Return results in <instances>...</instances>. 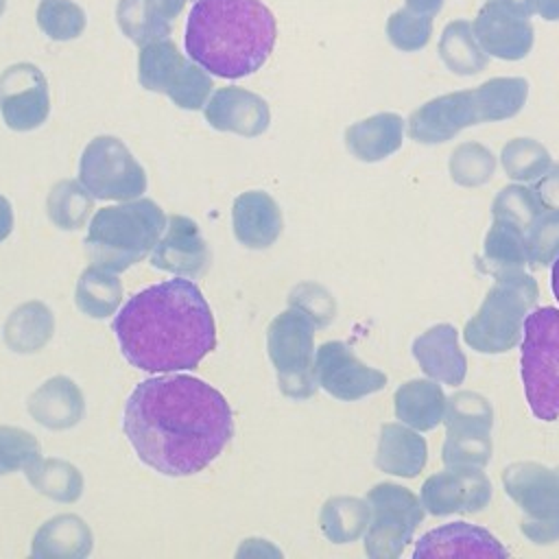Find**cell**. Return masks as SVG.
Instances as JSON below:
<instances>
[{
    "label": "cell",
    "instance_id": "obj_1",
    "mask_svg": "<svg viewBox=\"0 0 559 559\" xmlns=\"http://www.w3.org/2000/svg\"><path fill=\"white\" fill-rule=\"evenodd\" d=\"M135 454L164 476L205 469L234 435L227 400L194 376L142 380L129 395L122 419Z\"/></svg>",
    "mask_w": 559,
    "mask_h": 559
},
{
    "label": "cell",
    "instance_id": "obj_2",
    "mask_svg": "<svg viewBox=\"0 0 559 559\" xmlns=\"http://www.w3.org/2000/svg\"><path fill=\"white\" fill-rule=\"evenodd\" d=\"M111 330L124 358L148 373L197 369L216 347L212 310L199 286L183 277L135 293Z\"/></svg>",
    "mask_w": 559,
    "mask_h": 559
},
{
    "label": "cell",
    "instance_id": "obj_3",
    "mask_svg": "<svg viewBox=\"0 0 559 559\" xmlns=\"http://www.w3.org/2000/svg\"><path fill=\"white\" fill-rule=\"evenodd\" d=\"M275 35V15L260 0H197L188 13L183 48L207 72L240 79L269 59Z\"/></svg>",
    "mask_w": 559,
    "mask_h": 559
},
{
    "label": "cell",
    "instance_id": "obj_4",
    "mask_svg": "<svg viewBox=\"0 0 559 559\" xmlns=\"http://www.w3.org/2000/svg\"><path fill=\"white\" fill-rule=\"evenodd\" d=\"M166 227L162 207L151 199L100 207L85 238V251L96 266L120 273L144 260Z\"/></svg>",
    "mask_w": 559,
    "mask_h": 559
},
{
    "label": "cell",
    "instance_id": "obj_5",
    "mask_svg": "<svg viewBox=\"0 0 559 559\" xmlns=\"http://www.w3.org/2000/svg\"><path fill=\"white\" fill-rule=\"evenodd\" d=\"M539 297L537 282L524 271L496 277L478 312L465 323V343L480 354H502L524 334V321Z\"/></svg>",
    "mask_w": 559,
    "mask_h": 559
},
{
    "label": "cell",
    "instance_id": "obj_6",
    "mask_svg": "<svg viewBox=\"0 0 559 559\" xmlns=\"http://www.w3.org/2000/svg\"><path fill=\"white\" fill-rule=\"evenodd\" d=\"M522 382L533 415L559 419V310L535 308L524 321Z\"/></svg>",
    "mask_w": 559,
    "mask_h": 559
},
{
    "label": "cell",
    "instance_id": "obj_7",
    "mask_svg": "<svg viewBox=\"0 0 559 559\" xmlns=\"http://www.w3.org/2000/svg\"><path fill=\"white\" fill-rule=\"evenodd\" d=\"M314 319L308 310L293 306L277 314L266 334L271 362L280 389L293 400L310 397L317 391L314 373Z\"/></svg>",
    "mask_w": 559,
    "mask_h": 559
},
{
    "label": "cell",
    "instance_id": "obj_8",
    "mask_svg": "<svg viewBox=\"0 0 559 559\" xmlns=\"http://www.w3.org/2000/svg\"><path fill=\"white\" fill-rule=\"evenodd\" d=\"M138 79L144 90L168 94L181 109H201L214 87L207 70L186 59L168 37L140 46Z\"/></svg>",
    "mask_w": 559,
    "mask_h": 559
},
{
    "label": "cell",
    "instance_id": "obj_9",
    "mask_svg": "<svg viewBox=\"0 0 559 559\" xmlns=\"http://www.w3.org/2000/svg\"><path fill=\"white\" fill-rule=\"evenodd\" d=\"M504 491L522 509V533L535 544L559 539V465L513 463L502 472Z\"/></svg>",
    "mask_w": 559,
    "mask_h": 559
},
{
    "label": "cell",
    "instance_id": "obj_10",
    "mask_svg": "<svg viewBox=\"0 0 559 559\" xmlns=\"http://www.w3.org/2000/svg\"><path fill=\"white\" fill-rule=\"evenodd\" d=\"M367 502L371 518L365 535V552L371 559L400 557L424 520L421 500L402 485L380 483L369 489Z\"/></svg>",
    "mask_w": 559,
    "mask_h": 559
},
{
    "label": "cell",
    "instance_id": "obj_11",
    "mask_svg": "<svg viewBox=\"0 0 559 559\" xmlns=\"http://www.w3.org/2000/svg\"><path fill=\"white\" fill-rule=\"evenodd\" d=\"M79 181L96 199L131 201L146 190V173L114 135L94 138L79 164Z\"/></svg>",
    "mask_w": 559,
    "mask_h": 559
},
{
    "label": "cell",
    "instance_id": "obj_12",
    "mask_svg": "<svg viewBox=\"0 0 559 559\" xmlns=\"http://www.w3.org/2000/svg\"><path fill=\"white\" fill-rule=\"evenodd\" d=\"M445 443L441 459L448 467H485L491 459V404L472 391L448 400Z\"/></svg>",
    "mask_w": 559,
    "mask_h": 559
},
{
    "label": "cell",
    "instance_id": "obj_13",
    "mask_svg": "<svg viewBox=\"0 0 559 559\" xmlns=\"http://www.w3.org/2000/svg\"><path fill=\"white\" fill-rule=\"evenodd\" d=\"M480 122H493L483 85L443 94L415 109L408 118V135L421 144H437Z\"/></svg>",
    "mask_w": 559,
    "mask_h": 559
},
{
    "label": "cell",
    "instance_id": "obj_14",
    "mask_svg": "<svg viewBox=\"0 0 559 559\" xmlns=\"http://www.w3.org/2000/svg\"><path fill=\"white\" fill-rule=\"evenodd\" d=\"M528 11L511 0H489L476 15L472 28L480 48L498 59L518 61L533 48V24Z\"/></svg>",
    "mask_w": 559,
    "mask_h": 559
},
{
    "label": "cell",
    "instance_id": "obj_15",
    "mask_svg": "<svg viewBox=\"0 0 559 559\" xmlns=\"http://www.w3.org/2000/svg\"><path fill=\"white\" fill-rule=\"evenodd\" d=\"M50 109L48 83L33 63H15L0 74V111L13 131L37 129Z\"/></svg>",
    "mask_w": 559,
    "mask_h": 559
},
{
    "label": "cell",
    "instance_id": "obj_16",
    "mask_svg": "<svg viewBox=\"0 0 559 559\" xmlns=\"http://www.w3.org/2000/svg\"><path fill=\"white\" fill-rule=\"evenodd\" d=\"M317 382L336 400L354 402L384 389L386 376L360 362L341 341H328L314 356Z\"/></svg>",
    "mask_w": 559,
    "mask_h": 559
},
{
    "label": "cell",
    "instance_id": "obj_17",
    "mask_svg": "<svg viewBox=\"0 0 559 559\" xmlns=\"http://www.w3.org/2000/svg\"><path fill=\"white\" fill-rule=\"evenodd\" d=\"M491 500V483L483 467H448L421 485V504L432 515L478 513Z\"/></svg>",
    "mask_w": 559,
    "mask_h": 559
},
{
    "label": "cell",
    "instance_id": "obj_18",
    "mask_svg": "<svg viewBox=\"0 0 559 559\" xmlns=\"http://www.w3.org/2000/svg\"><path fill=\"white\" fill-rule=\"evenodd\" d=\"M210 262V249L188 216H170L166 234L157 240L151 253V264L162 271L194 277L205 271Z\"/></svg>",
    "mask_w": 559,
    "mask_h": 559
},
{
    "label": "cell",
    "instance_id": "obj_19",
    "mask_svg": "<svg viewBox=\"0 0 559 559\" xmlns=\"http://www.w3.org/2000/svg\"><path fill=\"white\" fill-rule=\"evenodd\" d=\"M205 120L218 131L255 138L271 122L269 105L262 96L242 87H221L205 103Z\"/></svg>",
    "mask_w": 559,
    "mask_h": 559
},
{
    "label": "cell",
    "instance_id": "obj_20",
    "mask_svg": "<svg viewBox=\"0 0 559 559\" xmlns=\"http://www.w3.org/2000/svg\"><path fill=\"white\" fill-rule=\"evenodd\" d=\"M509 552L507 548L485 528L467 524V522H452L439 528L428 531L415 544L413 557H489V559H504Z\"/></svg>",
    "mask_w": 559,
    "mask_h": 559
},
{
    "label": "cell",
    "instance_id": "obj_21",
    "mask_svg": "<svg viewBox=\"0 0 559 559\" xmlns=\"http://www.w3.org/2000/svg\"><path fill=\"white\" fill-rule=\"evenodd\" d=\"M413 356L421 371L443 384H461L467 373V358L459 347V332L450 323L426 330L413 343Z\"/></svg>",
    "mask_w": 559,
    "mask_h": 559
},
{
    "label": "cell",
    "instance_id": "obj_22",
    "mask_svg": "<svg viewBox=\"0 0 559 559\" xmlns=\"http://www.w3.org/2000/svg\"><path fill=\"white\" fill-rule=\"evenodd\" d=\"M231 223L240 245L249 249H266L282 231V212L271 194L249 190L234 201Z\"/></svg>",
    "mask_w": 559,
    "mask_h": 559
},
{
    "label": "cell",
    "instance_id": "obj_23",
    "mask_svg": "<svg viewBox=\"0 0 559 559\" xmlns=\"http://www.w3.org/2000/svg\"><path fill=\"white\" fill-rule=\"evenodd\" d=\"M186 2L188 0H120L116 20L131 41L144 46L170 35Z\"/></svg>",
    "mask_w": 559,
    "mask_h": 559
},
{
    "label": "cell",
    "instance_id": "obj_24",
    "mask_svg": "<svg viewBox=\"0 0 559 559\" xmlns=\"http://www.w3.org/2000/svg\"><path fill=\"white\" fill-rule=\"evenodd\" d=\"M428 456V445L424 437L404 424H384L380 430L376 465L393 476L415 478Z\"/></svg>",
    "mask_w": 559,
    "mask_h": 559
},
{
    "label": "cell",
    "instance_id": "obj_25",
    "mask_svg": "<svg viewBox=\"0 0 559 559\" xmlns=\"http://www.w3.org/2000/svg\"><path fill=\"white\" fill-rule=\"evenodd\" d=\"M404 140V120L397 114H376L345 131V144L360 162H380L395 153Z\"/></svg>",
    "mask_w": 559,
    "mask_h": 559
},
{
    "label": "cell",
    "instance_id": "obj_26",
    "mask_svg": "<svg viewBox=\"0 0 559 559\" xmlns=\"http://www.w3.org/2000/svg\"><path fill=\"white\" fill-rule=\"evenodd\" d=\"M480 262L493 277L522 271V266L528 262V229L509 218L493 216V223L485 236Z\"/></svg>",
    "mask_w": 559,
    "mask_h": 559
},
{
    "label": "cell",
    "instance_id": "obj_27",
    "mask_svg": "<svg viewBox=\"0 0 559 559\" xmlns=\"http://www.w3.org/2000/svg\"><path fill=\"white\" fill-rule=\"evenodd\" d=\"M395 415L415 430L437 428L448 408V397L432 380H408L395 391Z\"/></svg>",
    "mask_w": 559,
    "mask_h": 559
},
{
    "label": "cell",
    "instance_id": "obj_28",
    "mask_svg": "<svg viewBox=\"0 0 559 559\" xmlns=\"http://www.w3.org/2000/svg\"><path fill=\"white\" fill-rule=\"evenodd\" d=\"M92 544V535L83 520L74 515H61L50 520L39 528L33 557H66V555H87Z\"/></svg>",
    "mask_w": 559,
    "mask_h": 559
},
{
    "label": "cell",
    "instance_id": "obj_29",
    "mask_svg": "<svg viewBox=\"0 0 559 559\" xmlns=\"http://www.w3.org/2000/svg\"><path fill=\"white\" fill-rule=\"evenodd\" d=\"M483 52L485 50L476 41L474 28L469 22L456 20L443 28V35L439 41V55L448 66V70H452L454 74H463V76L478 74L487 63V57Z\"/></svg>",
    "mask_w": 559,
    "mask_h": 559
},
{
    "label": "cell",
    "instance_id": "obj_30",
    "mask_svg": "<svg viewBox=\"0 0 559 559\" xmlns=\"http://www.w3.org/2000/svg\"><path fill=\"white\" fill-rule=\"evenodd\" d=\"M120 299L122 284L111 271L96 264L83 271L76 284V306L81 312L94 319H105L118 308Z\"/></svg>",
    "mask_w": 559,
    "mask_h": 559
},
{
    "label": "cell",
    "instance_id": "obj_31",
    "mask_svg": "<svg viewBox=\"0 0 559 559\" xmlns=\"http://www.w3.org/2000/svg\"><path fill=\"white\" fill-rule=\"evenodd\" d=\"M371 509L360 498H332L321 509V531L334 544L354 542L369 524Z\"/></svg>",
    "mask_w": 559,
    "mask_h": 559
},
{
    "label": "cell",
    "instance_id": "obj_32",
    "mask_svg": "<svg viewBox=\"0 0 559 559\" xmlns=\"http://www.w3.org/2000/svg\"><path fill=\"white\" fill-rule=\"evenodd\" d=\"M37 26L55 41H70L85 31V11L72 0H41Z\"/></svg>",
    "mask_w": 559,
    "mask_h": 559
},
{
    "label": "cell",
    "instance_id": "obj_33",
    "mask_svg": "<svg viewBox=\"0 0 559 559\" xmlns=\"http://www.w3.org/2000/svg\"><path fill=\"white\" fill-rule=\"evenodd\" d=\"M502 166L511 179L533 181L550 170V155L539 142L515 138L502 148Z\"/></svg>",
    "mask_w": 559,
    "mask_h": 559
},
{
    "label": "cell",
    "instance_id": "obj_34",
    "mask_svg": "<svg viewBox=\"0 0 559 559\" xmlns=\"http://www.w3.org/2000/svg\"><path fill=\"white\" fill-rule=\"evenodd\" d=\"M386 35L397 50L415 52L424 48L432 35V15L415 11L406 4L389 17Z\"/></svg>",
    "mask_w": 559,
    "mask_h": 559
},
{
    "label": "cell",
    "instance_id": "obj_35",
    "mask_svg": "<svg viewBox=\"0 0 559 559\" xmlns=\"http://www.w3.org/2000/svg\"><path fill=\"white\" fill-rule=\"evenodd\" d=\"M92 210V197L76 181H61L48 197V214L63 229H76L83 225Z\"/></svg>",
    "mask_w": 559,
    "mask_h": 559
},
{
    "label": "cell",
    "instance_id": "obj_36",
    "mask_svg": "<svg viewBox=\"0 0 559 559\" xmlns=\"http://www.w3.org/2000/svg\"><path fill=\"white\" fill-rule=\"evenodd\" d=\"M546 210L544 201L535 192V188H524V186H507L498 192L491 205V216H502L509 218L524 229L531 231L535 218Z\"/></svg>",
    "mask_w": 559,
    "mask_h": 559
},
{
    "label": "cell",
    "instance_id": "obj_37",
    "mask_svg": "<svg viewBox=\"0 0 559 559\" xmlns=\"http://www.w3.org/2000/svg\"><path fill=\"white\" fill-rule=\"evenodd\" d=\"M496 168L493 155L480 144H461L450 157L452 179L461 186H480L491 179Z\"/></svg>",
    "mask_w": 559,
    "mask_h": 559
},
{
    "label": "cell",
    "instance_id": "obj_38",
    "mask_svg": "<svg viewBox=\"0 0 559 559\" xmlns=\"http://www.w3.org/2000/svg\"><path fill=\"white\" fill-rule=\"evenodd\" d=\"M39 443L31 432L0 426V474L28 469L39 461Z\"/></svg>",
    "mask_w": 559,
    "mask_h": 559
},
{
    "label": "cell",
    "instance_id": "obj_39",
    "mask_svg": "<svg viewBox=\"0 0 559 559\" xmlns=\"http://www.w3.org/2000/svg\"><path fill=\"white\" fill-rule=\"evenodd\" d=\"M559 255V207H546L528 231V264L546 266Z\"/></svg>",
    "mask_w": 559,
    "mask_h": 559
},
{
    "label": "cell",
    "instance_id": "obj_40",
    "mask_svg": "<svg viewBox=\"0 0 559 559\" xmlns=\"http://www.w3.org/2000/svg\"><path fill=\"white\" fill-rule=\"evenodd\" d=\"M39 472L41 480H31L41 493H48L59 500H74L81 493V476L72 465L59 461H37L28 467V472Z\"/></svg>",
    "mask_w": 559,
    "mask_h": 559
},
{
    "label": "cell",
    "instance_id": "obj_41",
    "mask_svg": "<svg viewBox=\"0 0 559 559\" xmlns=\"http://www.w3.org/2000/svg\"><path fill=\"white\" fill-rule=\"evenodd\" d=\"M535 192L539 194V199L544 201L546 207H552L555 203H559V166L550 168V170L542 177V181H539V186L535 188Z\"/></svg>",
    "mask_w": 559,
    "mask_h": 559
},
{
    "label": "cell",
    "instance_id": "obj_42",
    "mask_svg": "<svg viewBox=\"0 0 559 559\" xmlns=\"http://www.w3.org/2000/svg\"><path fill=\"white\" fill-rule=\"evenodd\" d=\"M11 229H13V210L9 199L0 194V242L11 234Z\"/></svg>",
    "mask_w": 559,
    "mask_h": 559
},
{
    "label": "cell",
    "instance_id": "obj_43",
    "mask_svg": "<svg viewBox=\"0 0 559 559\" xmlns=\"http://www.w3.org/2000/svg\"><path fill=\"white\" fill-rule=\"evenodd\" d=\"M535 11L544 20H559V0H535Z\"/></svg>",
    "mask_w": 559,
    "mask_h": 559
},
{
    "label": "cell",
    "instance_id": "obj_44",
    "mask_svg": "<svg viewBox=\"0 0 559 559\" xmlns=\"http://www.w3.org/2000/svg\"><path fill=\"white\" fill-rule=\"evenodd\" d=\"M406 4L415 11L426 13V15H435V13H439L443 0H406Z\"/></svg>",
    "mask_w": 559,
    "mask_h": 559
},
{
    "label": "cell",
    "instance_id": "obj_45",
    "mask_svg": "<svg viewBox=\"0 0 559 559\" xmlns=\"http://www.w3.org/2000/svg\"><path fill=\"white\" fill-rule=\"evenodd\" d=\"M552 293H555V297L559 301V255L552 262Z\"/></svg>",
    "mask_w": 559,
    "mask_h": 559
},
{
    "label": "cell",
    "instance_id": "obj_46",
    "mask_svg": "<svg viewBox=\"0 0 559 559\" xmlns=\"http://www.w3.org/2000/svg\"><path fill=\"white\" fill-rule=\"evenodd\" d=\"M2 11H4V0H0V15H2Z\"/></svg>",
    "mask_w": 559,
    "mask_h": 559
}]
</instances>
